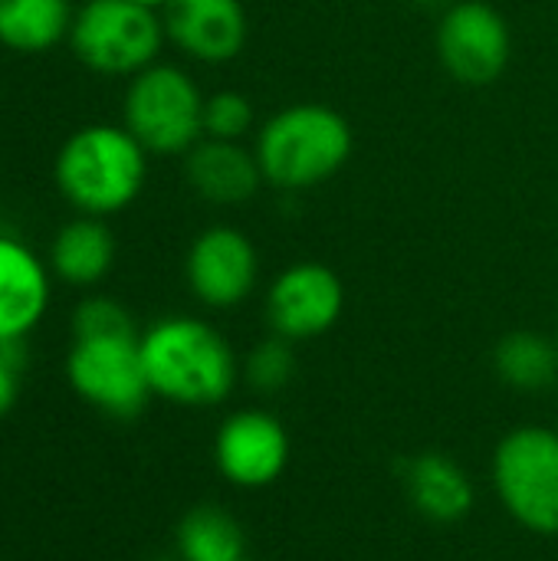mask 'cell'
I'll use <instances>...</instances> for the list:
<instances>
[{
    "mask_svg": "<svg viewBox=\"0 0 558 561\" xmlns=\"http://www.w3.org/2000/svg\"><path fill=\"white\" fill-rule=\"evenodd\" d=\"M49 306V276L33 250L0 237V339H26Z\"/></svg>",
    "mask_w": 558,
    "mask_h": 561,
    "instance_id": "4fadbf2b",
    "label": "cell"
},
{
    "mask_svg": "<svg viewBox=\"0 0 558 561\" xmlns=\"http://www.w3.org/2000/svg\"><path fill=\"white\" fill-rule=\"evenodd\" d=\"M352 125L342 112L299 102L276 112L257 135V161L263 181L283 191H306L345 168L352 158Z\"/></svg>",
    "mask_w": 558,
    "mask_h": 561,
    "instance_id": "7a4b0ae2",
    "label": "cell"
},
{
    "mask_svg": "<svg viewBox=\"0 0 558 561\" xmlns=\"http://www.w3.org/2000/svg\"><path fill=\"white\" fill-rule=\"evenodd\" d=\"M164 33L201 62H230L247 43V10L240 0H171Z\"/></svg>",
    "mask_w": 558,
    "mask_h": 561,
    "instance_id": "7c38bea8",
    "label": "cell"
},
{
    "mask_svg": "<svg viewBox=\"0 0 558 561\" xmlns=\"http://www.w3.org/2000/svg\"><path fill=\"white\" fill-rule=\"evenodd\" d=\"M405 490H408L411 506L424 519L441 523V526L467 519L477 500L467 470L437 450L418 454L405 463Z\"/></svg>",
    "mask_w": 558,
    "mask_h": 561,
    "instance_id": "9a60e30c",
    "label": "cell"
},
{
    "mask_svg": "<svg viewBox=\"0 0 558 561\" xmlns=\"http://www.w3.org/2000/svg\"><path fill=\"white\" fill-rule=\"evenodd\" d=\"M76 56L102 76H138L161 49L164 26L155 10L132 0H89L69 30Z\"/></svg>",
    "mask_w": 558,
    "mask_h": 561,
    "instance_id": "8992f818",
    "label": "cell"
},
{
    "mask_svg": "<svg viewBox=\"0 0 558 561\" xmlns=\"http://www.w3.org/2000/svg\"><path fill=\"white\" fill-rule=\"evenodd\" d=\"M181 561H240L247 559V539L240 523L220 506H194L184 513L174 533Z\"/></svg>",
    "mask_w": 558,
    "mask_h": 561,
    "instance_id": "d6986e66",
    "label": "cell"
},
{
    "mask_svg": "<svg viewBox=\"0 0 558 561\" xmlns=\"http://www.w3.org/2000/svg\"><path fill=\"white\" fill-rule=\"evenodd\" d=\"M187 286L210 309L240 306L260 276V260L247 233L237 227H207L187 250Z\"/></svg>",
    "mask_w": 558,
    "mask_h": 561,
    "instance_id": "8fae6325",
    "label": "cell"
},
{
    "mask_svg": "<svg viewBox=\"0 0 558 561\" xmlns=\"http://www.w3.org/2000/svg\"><path fill=\"white\" fill-rule=\"evenodd\" d=\"M556 342H558V329H556Z\"/></svg>",
    "mask_w": 558,
    "mask_h": 561,
    "instance_id": "484cf974",
    "label": "cell"
},
{
    "mask_svg": "<svg viewBox=\"0 0 558 561\" xmlns=\"http://www.w3.org/2000/svg\"><path fill=\"white\" fill-rule=\"evenodd\" d=\"M125 128L145 151H191L204 135V95L184 69L151 62L128 85Z\"/></svg>",
    "mask_w": 558,
    "mask_h": 561,
    "instance_id": "5b68a950",
    "label": "cell"
},
{
    "mask_svg": "<svg viewBox=\"0 0 558 561\" xmlns=\"http://www.w3.org/2000/svg\"><path fill=\"white\" fill-rule=\"evenodd\" d=\"M26 362L23 339H0V417L10 414L20 394V368Z\"/></svg>",
    "mask_w": 558,
    "mask_h": 561,
    "instance_id": "603a6c76",
    "label": "cell"
},
{
    "mask_svg": "<svg viewBox=\"0 0 558 561\" xmlns=\"http://www.w3.org/2000/svg\"><path fill=\"white\" fill-rule=\"evenodd\" d=\"M253 128V105L240 92H214L204 99V135L214 141H240Z\"/></svg>",
    "mask_w": 558,
    "mask_h": 561,
    "instance_id": "44dd1931",
    "label": "cell"
},
{
    "mask_svg": "<svg viewBox=\"0 0 558 561\" xmlns=\"http://www.w3.org/2000/svg\"><path fill=\"white\" fill-rule=\"evenodd\" d=\"M296 375V355H293V342L273 335L263 339L260 345L250 348L247 362H243V378L253 391L260 394H276L283 391Z\"/></svg>",
    "mask_w": 558,
    "mask_h": 561,
    "instance_id": "ffe728a7",
    "label": "cell"
},
{
    "mask_svg": "<svg viewBox=\"0 0 558 561\" xmlns=\"http://www.w3.org/2000/svg\"><path fill=\"white\" fill-rule=\"evenodd\" d=\"M138 339L141 335L76 339L66 355L69 388L115 421L138 417L151 398Z\"/></svg>",
    "mask_w": 558,
    "mask_h": 561,
    "instance_id": "52a82bcc",
    "label": "cell"
},
{
    "mask_svg": "<svg viewBox=\"0 0 558 561\" xmlns=\"http://www.w3.org/2000/svg\"><path fill=\"white\" fill-rule=\"evenodd\" d=\"M240 561H250V559H240Z\"/></svg>",
    "mask_w": 558,
    "mask_h": 561,
    "instance_id": "4316f807",
    "label": "cell"
},
{
    "mask_svg": "<svg viewBox=\"0 0 558 561\" xmlns=\"http://www.w3.org/2000/svg\"><path fill=\"white\" fill-rule=\"evenodd\" d=\"M138 345L155 398L181 408H214L237 388L240 362L230 342L201 319H161L138 339Z\"/></svg>",
    "mask_w": 558,
    "mask_h": 561,
    "instance_id": "6da1fadb",
    "label": "cell"
},
{
    "mask_svg": "<svg viewBox=\"0 0 558 561\" xmlns=\"http://www.w3.org/2000/svg\"><path fill=\"white\" fill-rule=\"evenodd\" d=\"M132 3H141V7H148V10H158V7H168L171 0H132Z\"/></svg>",
    "mask_w": 558,
    "mask_h": 561,
    "instance_id": "cb8c5ba5",
    "label": "cell"
},
{
    "mask_svg": "<svg viewBox=\"0 0 558 561\" xmlns=\"http://www.w3.org/2000/svg\"><path fill=\"white\" fill-rule=\"evenodd\" d=\"M72 335L76 339H105V335H138L132 316L105 296H92L79 302L72 316Z\"/></svg>",
    "mask_w": 558,
    "mask_h": 561,
    "instance_id": "7402d4cb",
    "label": "cell"
},
{
    "mask_svg": "<svg viewBox=\"0 0 558 561\" xmlns=\"http://www.w3.org/2000/svg\"><path fill=\"white\" fill-rule=\"evenodd\" d=\"M69 30V0H0V43L16 53H43Z\"/></svg>",
    "mask_w": 558,
    "mask_h": 561,
    "instance_id": "ac0fdd59",
    "label": "cell"
},
{
    "mask_svg": "<svg viewBox=\"0 0 558 561\" xmlns=\"http://www.w3.org/2000/svg\"><path fill=\"white\" fill-rule=\"evenodd\" d=\"M214 463L220 477L240 490L276 483L289 463V434L266 411H234L214 437Z\"/></svg>",
    "mask_w": 558,
    "mask_h": 561,
    "instance_id": "30bf717a",
    "label": "cell"
},
{
    "mask_svg": "<svg viewBox=\"0 0 558 561\" xmlns=\"http://www.w3.org/2000/svg\"><path fill=\"white\" fill-rule=\"evenodd\" d=\"M493 490L503 510L529 533L558 536V431L526 424L493 450Z\"/></svg>",
    "mask_w": 558,
    "mask_h": 561,
    "instance_id": "277c9868",
    "label": "cell"
},
{
    "mask_svg": "<svg viewBox=\"0 0 558 561\" xmlns=\"http://www.w3.org/2000/svg\"><path fill=\"white\" fill-rule=\"evenodd\" d=\"M513 36L497 7L487 0H457L437 23L441 66L464 85H490L510 66Z\"/></svg>",
    "mask_w": 558,
    "mask_h": 561,
    "instance_id": "ba28073f",
    "label": "cell"
},
{
    "mask_svg": "<svg viewBox=\"0 0 558 561\" xmlns=\"http://www.w3.org/2000/svg\"><path fill=\"white\" fill-rule=\"evenodd\" d=\"M145 148L128 128H79L56 158V184L69 204L89 217L125 210L145 187Z\"/></svg>",
    "mask_w": 558,
    "mask_h": 561,
    "instance_id": "3957f363",
    "label": "cell"
},
{
    "mask_svg": "<svg viewBox=\"0 0 558 561\" xmlns=\"http://www.w3.org/2000/svg\"><path fill=\"white\" fill-rule=\"evenodd\" d=\"M345 309L342 279L322 263H293L266 293V319L286 342H306L326 335Z\"/></svg>",
    "mask_w": 558,
    "mask_h": 561,
    "instance_id": "9c48e42d",
    "label": "cell"
},
{
    "mask_svg": "<svg viewBox=\"0 0 558 561\" xmlns=\"http://www.w3.org/2000/svg\"><path fill=\"white\" fill-rule=\"evenodd\" d=\"M187 184L210 204L220 207H234L250 201L260 184H263V171L257 154H250L247 148H240V141H197L187 151Z\"/></svg>",
    "mask_w": 558,
    "mask_h": 561,
    "instance_id": "5bb4252c",
    "label": "cell"
},
{
    "mask_svg": "<svg viewBox=\"0 0 558 561\" xmlns=\"http://www.w3.org/2000/svg\"><path fill=\"white\" fill-rule=\"evenodd\" d=\"M414 3H421V7H441V3H447V0H414Z\"/></svg>",
    "mask_w": 558,
    "mask_h": 561,
    "instance_id": "d4e9b609",
    "label": "cell"
},
{
    "mask_svg": "<svg viewBox=\"0 0 558 561\" xmlns=\"http://www.w3.org/2000/svg\"><path fill=\"white\" fill-rule=\"evenodd\" d=\"M112 260H115V240L99 217H82L66 224L56 233L49 253L56 276L72 286H95L112 270Z\"/></svg>",
    "mask_w": 558,
    "mask_h": 561,
    "instance_id": "2e32d148",
    "label": "cell"
},
{
    "mask_svg": "<svg viewBox=\"0 0 558 561\" xmlns=\"http://www.w3.org/2000/svg\"><path fill=\"white\" fill-rule=\"evenodd\" d=\"M493 368L500 381L523 394L549 391L558 381V342L539 332H510L493 348Z\"/></svg>",
    "mask_w": 558,
    "mask_h": 561,
    "instance_id": "e0dca14e",
    "label": "cell"
}]
</instances>
